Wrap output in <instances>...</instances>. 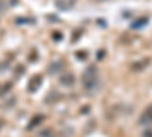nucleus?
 I'll return each mask as SVG.
<instances>
[{"label": "nucleus", "instance_id": "f257e3e1", "mask_svg": "<svg viewBox=\"0 0 152 137\" xmlns=\"http://www.w3.org/2000/svg\"><path fill=\"white\" fill-rule=\"evenodd\" d=\"M75 5V0H56V6L61 9H70Z\"/></svg>", "mask_w": 152, "mask_h": 137}, {"label": "nucleus", "instance_id": "f03ea898", "mask_svg": "<svg viewBox=\"0 0 152 137\" xmlns=\"http://www.w3.org/2000/svg\"><path fill=\"white\" fill-rule=\"evenodd\" d=\"M142 123H145V122H152V107H149L146 111H145V114L142 116V120H140Z\"/></svg>", "mask_w": 152, "mask_h": 137}, {"label": "nucleus", "instance_id": "7ed1b4c3", "mask_svg": "<svg viewBox=\"0 0 152 137\" xmlns=\"http://www.w3.org/2000/svg\"><path fill=\"white\" fill-rule=\"evenodd\" d=\"M146 23H148V18H140V20H137V21L132 24V28H142V26H145Z\"/></svg>", "mask_w": 152, "mask_h": 137}, {"label": "nucleus", "instance_id": "20e7f679", "mask_svg": "<svg viewBox=\"0 0 152 137\" xmlns=\"http://www.w3.org/2000/svg\"><path fill=\"white\" fill-rule=\"evenodd\" d=\"M3 11H5V3L0 0V12H3Z\"/></svg>", "mask_w": 152, "mask_h": 137}, {"label": "nucleus", "instance_id": "39448f33", "mask_svg": "<svg viewBox=\"0 0 152 137\" xmlns=\"http://www.w3.org/2000/svg\"><path fill=\"white\" fill-rule=\"evenodd\" d=\"M143 137H152V131H146V133L143 134Z\"/></svg>", "mask_w": 152, "mask_h": 137}]
</instances>
